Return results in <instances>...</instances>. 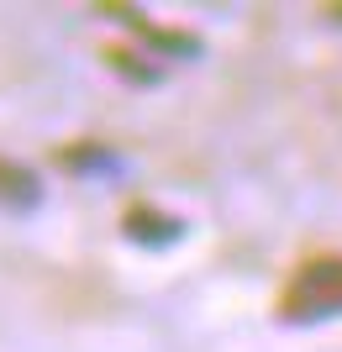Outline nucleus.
Wrapping results in <instances>:
<instances>
[{
    "instance_id": "1",
    "label": "nucleus",
    "mask_w": 342,
    "mask_h": 352,
    "mask_svg": "<svg viewBox=\"0 0 342 352\" xmlns=\"http://www.w3.org/2000/svg\"><path fill=\"white\" fill-rule=\"evenodd\" d=\"M290 305H316V310L342 305V263H306L300 284L290 289Z\"/></svg>"
}]
</instances>
